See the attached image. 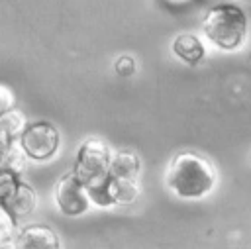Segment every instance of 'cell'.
<instances>
[{
    "mask_svg": "<svg viewBox=\"0 0 251 249\" xmlns=\"http://www.w3.org/2000/svg\"><path fill=\"white\" fill-rule=\"evenodd\" d=\"M167 188L182 200H200L208 196L216 182L218 173L208 157L196 151H178L165 173Z\"/></svg>",
    "mask_w": 251,
    "mask_h": 249,
    "instance_id": "obj_1",
    "label": "cell"
},
{
    "mask_svg": "<svg viewBox=\"0 0 251 249\" xmlns=\"http://www.w3.org/2000/svg\"><path fill=\"white\" fill-rule=\"evenodd\" d=\"M202 29L214 47L237 51L247 39V16L235 4H216L206 12Z\"/></svg>",
    "mask_w": 251,
    "mask_h": 249,
    "instance_id": "obj_2",
    "label": "cell"
},
{
    "mask_svg": "<svg viewBox=\"0 0 251 249\" xmlns=\"http://www.w3.org/2000/svg\"><path fill=\"white\" fill-rule=\"evenodd\" d=\"M110 157L112 151L104 139L88 137L76 149L73 173L84 186L98 184L110 174Z\"/></svg>",
    "mask_w": 251,
    "mask_h": 249,
    "instance_id": "obj_3",
    "label": "cell"
},
{
    "mask_svg": "<svg viewBox=\"0 0 251 249\" xmlns=\"http://www.w3.org/2000/svg\"><path fill=\"white\" fill-rule=\"evenodd\" d=\"M18 143L22 145L27 159L49 161L57 155L61 147V133L51 122H27L24 131L18 135Z\"/></svg>",
    "mask_w": 251,
    "mask_h": 249,
    "instance_id": "obj_4",
    "label": "cell"
},
{
    "mask_svg": "<svg viewBox=\"0 0 251 249\" xmlns=\"http://www.w3.org/2000/svg\"><path fill=\"white\" fill-rule=\"evenodd\" d=\"M53 198L57 204V210L63 216L69 218H78L82 214L88 212L90 208V200H88V192L86 186L75 176L73 171L65 173L53 188Z\"/></svg>",
    "mask_w": 251,
    "mask_h": 249,
    "instance_id": "obj_5",
    "label": "cell"
},
{
    "mask_svg": "<svg viewBox=\"0 0 251 249\" xmlns=\"http://www.w3.org/2000/svg\"><path fill=\"white\" fill-rule=\"evenodd\" d=\"M12 245L22 247V249H59L61 239H59V233L51 225L29 224L25 227H18Z\"/></svg>",
    "mask_w": 251,
    "mask_h": 249,
    "instance_id": "obj_6",
    "label": "cell"
},
{
    "mask_svg": "<svg viewBox=\"0 0 251 249\" xmlns=\"http://www.w3.org/2000/svg\"><path fill=\"white\" fill-rule=\"evenodd\" d=\"M171 49L175 57L186 65H198L206 57V47L200 41V37H196L194 33H186V31H180L173 39Z\"/></svg>",
    "mask_w": 251,
    "mask_h": 249,
    "instance_id": "obj_7",
    "label": "cell"
},
{
    "mask_svg": "<svg viewBox=\"0 0 251 249\" xmlns=\"http://www.w3.org/2000/svg\"><path fill=\"white\" fill-rule=\"evenodd\" d=\"M4 206L8 208V212L16 218L22 220L25 216H29L35 206H37V192L33 190L31 184H27L24 178L20 180V184L16 186V190L10 194V198L4 202Z\"/></svg>",
    "mask_w": 251,
    "mask_h": 249,
    "instance_id": "obj_8",
    "label": "cell"
},
{
    "mask_svg": "<svg viewBox=\"0 0 251 249\" xmlns=\"http://www.w3.org/2000/svg\"><path fill=\"white\" fill-rule=\"evenodd\" d=\"M141 188L137 184V178L127 176H108V194L114 206H129L137 200Z\"/></svg>",
    "mask_w": 251,
    "mask_h": 249,
    "instance_id": "obj_9",
    "label": "cell"
},
{
    "mask_svg": "<svg viewBox=\"0 0 251 249\" xmlns=\"http://www.w3.org/2000/svg\"><path fill=\"white\" fill-rule=\"evenodd\" d=\"M141 173V159L131 149H118L110 157V174L137 178Z\"/></svg>",
    "mask_w": 251,
    "mask_h": 249,
    "instance_id": "obj_10",
    "label": "cell"
},
{
    "mask_svg": "<svg viewBox=\"0 0 251 249\" xmlns=\"http://www.w3.org/2000/svg\"><path fill=\"white\" fill-rule=\"evenodd\" d=\"M25 124H27V118H25V114L18 106H12L10 110H6V112L0 114V131L12 135L16 139L24 131Z\"/></svg>",
    "mask_w": 251,
    "mask_h": 249,
    "instance_id": "obj_11",
    "label": "cell"
},
{
    "mask_svg": "<svg viewBox=\"0 0 251 249\" xmlns=\"http://www.w3.org/2000/svg\"><path fill=\"white\" fill-rule=\"evenodd\" d=\"M25 163H27V155L24 153L22 145L18 143V139L12 143V147L6 151V155L2 157V163L0 167H6L10 171H16V173H24L25 171Z\"/></svg>",
    "mask_w": 251,
    "mask_h": 249,
    "instance_id": "obj_12",
    "label": "cell"
},
{
    "mask_svg": "<svg viewBox=\"0 0 251 249\" xmlns=\"http://www.w3.org/2000/svg\"><path fill=\"white\" fill-rule=\"evenodd\" d=\"M18 231V220L8 212V208L0 202V247L12 245Z\"/></svg>",
    "mask_w": 251,
    "mask_h": 249,
    "instance_id": "obj_13",
    "label": "cell"
},
{
    "mask_svg": "<svg viewBox=\"0 0 251 249\" xmlns=\"http://www.w3.org/2000/svg\"><path fill=\"white\" fill-rule=\"evenodd\" d=\"M22 180V174L16 173V171H10L6 167H0V202L4 204L10 194L16 190V186L20 184Z\"/></svg>",
    "mask_w": 251,
    "mask_h": 249,
    "instance_id": "obj_14",
    "label": "cell"
},
{
    "mask_svg": "<svg viewBox=\"0 0 251 249\" xmlns=\"http://www.w3.org/2000/svg\"><path fill=\"white\" fill-rule=\"evenodd\" d=\"M135 69H137L135 59L129 57V55H122V57H118L116 63H114V71H116L120 76H131V75L135 73Z\"/></svg>",
    "mask_w": 251,
    "mask_h": 249,
    "instance_id": "obj_15",
    "label": "cell"
},
{
    "mask_svg": "<svg viewBox=\"0 0 251 249\" xmlns=\"http://www.w3.org/2000/svg\"><path fill=\"white\" fill-rule=\"evenodd\" d=\"M12 106H16V96L12 88H8L6 84H0V114L10 110Z\"/></svg>",
    "mask_w": 251,
    "mask_h": 249,
    "instance_id": "obj_16",
    "label": "cell"
},
{
    "mask_svg": "<svg viewBox=\"0 0 251 249\" xmlns=\"http://www.w3.org/2000/svg\"><path fill=\"white\" fill-rule=\"evenodd\" d=\"M169 6H184V4H190L192 0H165Z\"/></svg>",
    "mask_w": 251,
    "mask_h": 249,
    "instance_id": "obj_17",
    "label": "cell"
}]
</instances>
